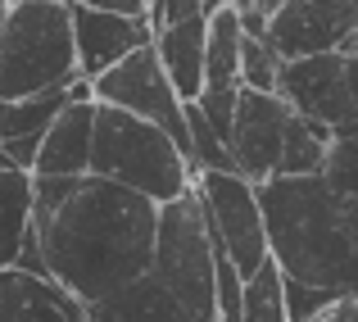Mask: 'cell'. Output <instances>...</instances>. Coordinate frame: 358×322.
I'll return each instance as SVG.
<instances>
[{"mask_svg": "<svg viewBox=\"0 0 358 322\" xmlns=\"http://www.w3.org/2000/svg\"><path fill=\"white\" fill-rule=\"evenodd\" d=\"M204 18H209V5H204V14L186 18V23H177V27L150 32L159 69H164L168 87L177 91L182 105H195L200 91H204Z\"/></svg>", "mask_w": 358, "mask_h": 322, "instance_id": "obj_15", "label": "cell"}, {"mask_svg": "<svg viewBox=\"0 0 358 322\" xmlns=\"http://www.w3.org/2000/svg\"><path fill=\"white\" fill-rule=\"evenodd\" d=\"M241 322H286V281L277 263H263L241 295Z\"/></svg>", "mask_w": 358, "mask_h": 322, "instance_id": "obj_19", "label": "cell"}, {"mask_svg": "<svg viewBox=\"0 0 358 322\" xmlns=\"http://www.w3.org/2000/svg\"><path fill=\"white\" fill-rule=\"evenodd\" d=\"M27 232H32V173H18L0 155V272L18 268Z\"/></svg>", "mask_w": 358, "mask_h": 322, "instance_id": "obj_17", "label": "cell"}, {"mask_svg": "<svg viewBox=\"0 0 358 322\" xmlns=\"http://www.w3.org/2000/svg\"><path fill=\"white\" fill-rule=\"evenodd\" d=\"M195 195L204 204V218H209V232L218 254L236 268L241 281H250L268 254V232H263V214H259V195L254 186L236 173H200L195 177Z\"/></svg>", "mask_w": 358, "mask_h": 322, "instance_id": "obj_7", "label": "cell"}, {"mask_svg": "<svg viewBox=\"0 0 358 322\" xmlns=\"http://www.w3.org/2000/svg\"><path fill=\"white\" fill-rule=\"evenodd\" d=\"M263 36L281 64L341 55L354 46V0H277Z\"/></svg>", "mask_w": 358, "mask_h": 322, "instance_id": "obj_9", "label": "cell"}, {"mask_svg": "<svg viewBox=\"0 0 358 322\" xmlns=\"http://www.w3.org/2000/svg\"><path fill=\"white\" fill-rule=\"evenodd\" d=\"M277 96L290 113L341 132L354 127V91H350V55H317V59L281 64Z\"/></svg>", "mask_w": 358, "mask_h": 322, "instance_id": "obj_10", "label": "cell"}, {"mask_svg": "<svg viewBox=\"0 0 358 322\" xmlns=\"http://www.w3.org/2000/svg\"><path fill=\"white\" fill-rule=\"evenodd\" d=\"M91 87V100L105 109H118V113H131L141 122H155L159 132L173 136V146L182 150L186 168H191V136H186V105L177 100V91L168 87L164 69H159V55L155 46H141L131 50L122 64L105 73V78L87 82Z\"/></svg>", "mask_w": 358, "mask_h": 322, "instance_id": "obj_6", "label": "cell"}, {"mask_svg": "<svg viewBox=\"0 0 358 322\" xmlns=\"http://www.w3.org/2000/svg\"><path fill=\"white\" fill-rule=\"evenodd\" d=\"M87 322H195V318L173 300V290H164L155 277H141L114 295L87 304Z\"/></svg>", "mask_w": 358, "mask_h": 322, "instance_id": "obj_16", "label": "cell"}, {"mask_svg": "<svg viewBox=\"0 0 358 322\" xmlns=\"http://www.w3.org/2000/svg\"><path fill=\"white\" fill-rule=\"evenodd\" d=\"M91 177L114 182L122 191L145 195L150 204H173L191 191V168L168 132L141 122L131 113L96 105V136H91Z\"/></svg>", "mask_w": 358, "mask_h": 322, "instance_id": "obj_4", "label": "cell"}, {"mask_svg": "<svg viewBox=\"0 0 358 322\" xmlns=\"http://www.w3.org/2000/svg\"><path fill=\"white\" fill-rule=\"evenodd\" d=\"M0 322H87V309L50 277L9 268L0 272Z\"/></svg>", "mask_w": 358, "mask_h": 322, "instance_id": "obj_14", "label": "cell"}, {"mask_svg": "<svg viewBox=\"0 0 358 322\" xmlns=\"http://www.w3.org/2000/svg\"><path fill=\"white\" fill-rule=\"evenodd\" d=\"M91 136H96V100L82 96L45 127L32 177H50V182L87 177L91 173Z\"/></svg>", "mask_w": 358, "mask_h": 322, "instance_id": "obj_12", "label": "cell"}, {"mask_svg": "<svg viewBox=\"0 0 358 322\" xmlns=\"http://www.w3.org/2000/svg\"><path fill=\"white\" fill-rule=\"evenodd\" d=\"M354 41H358V0H354Z\"/></svg>", "mask_w": 358, "mask_h": 322, "instance_id": "obj_25", "label": "cell"}, {"mask_svg": "<svg viewBox=\"0 0 358 322\" xmlns=\"http://www.w3.org/2000/svg\"><path fill=\"white\" fill-rule=\"evenodd\" d=\"M213 232L195 186L177 195L173 204H159L155 227V263L150 277L186 309L195 322H218V290H213Z\"/></svg>", "mask_w": 358, "mask_h": 322, "instance_id": "obj_5", "label": "cell"}, {"mask_svg": "<svg viewBox=\"0 0 358 322\" xmlns=\"http://www.w3.org/2000/svg\"><path fill=\"white\" fill-rule=\"evenodd\" d=\"M317 322H358V295H345V300H336L331 309H327Z\"/></svg>", "mask_w": 358, "mask_h": 322, "instance_id": "obj_23", "label": "cell"}, {"mask_svg": "<svg viewBox=\"0 0 358 322\" xmlns=\"http://www.w3.org/2000/svg\"><path fill=\"white\" fill-rule=\"evenodd\" d=\"M91 96L87 82H78L73 91H55V96H36V100H14V105H0V155L18 168V173H32L41 136L73 100Z\"/></svg>", "mask_w": 358, "mask_h": 322, "instance_id": "obj_13", "label": "cell"}, {"mask_svg": "<svg viewBox=\"0 0 358 322\" xmlns=\"http://www.w3.org/2000/svg\"><path fill=\"white\" fill-rule=\"evenodd\" d=\"M331 304H336V295H327V290H308V286L286 281V322H317Z\"/></svg>", "mask_w": 358, "mask_h": 322, "instance_id": "obj_22", "label": "cell"}, {"mask_svg": "<svg viewBox=\"0 0 358 322\" xmlns=\"http://www.w3.org/2000/svg\"><path fill=\"white\" fill-rule=\"evenodd\" d=\"M159 204L100 177H32V236L45 277L82 309L150 277Z\"/></svg>", "mask_w": 358, "mask_h": 322, "instance_id": "obj_1", "label": "cell"}, {"mask_svg": "<svg viewBox=\"0 0 358 322\" xmlns=\"http://www.w3.org/2000/svg\"><path fill=\"white\" fill-rule=\"evenodd\" d=\"M73 18V46H78V73L82 82L105 78L114 64L131 50L150 46V5L131 0H100V5H69Z\"/></svg>", "mask_w": 358, "mask_h": 322, "instance_id": "obj_8", "label": "cell"}, {"mask_svg": "<svg viewBox=\"0 0 358 322\" xmlns=\"http://www.w3.org/2000/svg\"><path fill=\"white\" fill-rule=\"evenodd\" d=\"M286 122H290V109L281 105V96L241 91L236 96V118H231V136H227V155H231L236 177H245L250 186L277 177Z\"/></svg>", "mask_w": 358, "mask_h": 322, "instance_id": "obj_11", "label": "cell"}, {"mask_svg": "<svg viewBox=\"0 0 358 322\" xmlns=\"http://www.w3.org/2000/svg\"><path fill=\"white\" fill-rule=\"evenodd\" d=\"M327 155H331V127L308 122L299 113H290L286 141H281V164L277 177H322Z\"/></svg>", "mask_w": 358, "mask_h": 322, "instance_id": "obj_18", "label": "cell"}, {"mask_svg": "<svg viewBox=\"0 0 358 322\" xmlns=\"http://www.w3.org/2000/svg\"><path fill=\"white\" fill-rule=\"evenodd\" d=\"M254 195L281 277L336 300L358 295V223L327 177H268Z\"/></svg>", "mask_w": 358, "mask_h": 322, "instance_id": "obj_2", "label": "cell"}, {"mask_svg": "<svg viewBox=\"0 0 358 322\" xmlns=\"http://www.w3.org/2000/svg\"><path fill=\"white\" fill-rule=\"evenodd\" d=\"M82 82L73 18L59 0H18L0 32V105L73 91Z\"/></svg>", "mask_w": 358, "mask_h": 322, "instance_id": "obj_3", "label": "cell"}, {"mask_svg": "<svg viewBox=\"0 0 358 322\" xmlns=\"http://www.w3.org/2000/svg\"><path fill=\"white\" fill-rule=\"evenodd\" d=\"M281 59L268 46V36H245L241 32V91H259V96H277Z\"/></svg>", "mask_w": 358, "mask_h": 322, "instance_id": "obj_21", "label": "cell"}, {"mask_svg": "<svg viewBox=\"0 0 358 322\" xmlns=\"http://www.w3.org/2000/svg\"><path fill=\"white\" fill-rule=\"evenodd\" d=\"M5 14H9V0H0V32H5Z\"/></svg>", "mask_w": 358, "mask_h": 322, "instance_id": "obj_24", "label": "cell"}, {"mask_svg": "<svg viewBox=\"0 0 358 322\" xmlns=\"http://www.w3.org/2000/svg\"><path fill=\"white\" fill-rule=\"evenodd\" d=\"M322 177L331 182V191L345 200V209L358 223V127H341L331 132V155H327Z\"/></svg>", "mask_w": 358, "mask_h": 322, "instance_id": "obj_20", "label": "cell"}]
</instances>
